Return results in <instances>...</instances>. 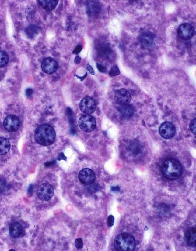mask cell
<instances>
[{
    "label": "cell",
    "instance_id": "obj_26",
    "mask_svg": "<svg viewBox=\"0 0 196 251\" xmlns=\"http://www.w3.org/2000/svg\"><path fill=\"white\" fill-rule=\"evenodd\" d=\"M7 185L6 180L4 178H0V193L5 191Z\"/></svg>",
    "mask_w": 196,
    "mask_h": 251
},
{
    "label": "cell",
    "instance_id": "obj_33",
    "mask_svg": "<svg viewBox=\"0 0 196 251\" xmlns=\"http://www.w3.org/2000/svg\"><path fill=\"white\" fill-rule=\"evenodd\" d=\"M58 160H59V161H60V160H64L65 161H66L67 160V158L64 155V154L63 153H60L59 156H58L57 158Z\"/></svg>",
    "mask_w": 196,
    "mask_h": 251
},
{
    "label": "cell",
    "instance_id": "obj_4",
    "mask_svg": "<svg viewBox=\"0 0 196 251\" xmlns=\"http://www.w3.org/2000/svg\"><path fill=\"white\" fill-rule=\"evenodd\" d=\"M79 125L81 129L83 132H91L96 128V119L89 114L83 115L79 119Z\"/></svg>",
    "mask_w": 196,
    "mask_h": 251
},
{
    "label": "cell",
    "instance_id": "obj_16",
    "mask_svg": "<svg viewBox=\"0 0 196 251\" xmlns=\"http://www.w3.org/2000/svg\"><path fill=\"white\" fill-rule=\"evenodd\" d=\"M185 240L187 245L190 246H196V227H192L187 230V231L185 234Z\"/></svg>",
    "mask_w": 196,
    "mask_h": 251
},
{
    "label": "cell",
    "instance_id": "obj_25",
    "mask_svg": "<svg viewBox=\"0 0 196 251\" xmlns=\"http://www.w3.org/2000/svg\"><path fill=\"white\" fill-rule=\"evenodd\" d=\"M190 130L194 134L196 135V119H193L192 120L191 123L190 124Z\"/></svg>",
    "mask_w": 196,
    "mask_h": 251
},
{
    "label": "cell",
    "instance_id": "obj_3",
    "mask_svg": "<svg viewBox=\"0 0 196 251\" xmlns=\"http://www.w3.org/2000/svg\"><path fill=\"white\" fill-rule=\"evenodd\" d=\"M136 242L132 235L128 233H121L117 236L114 241V249L116 251H133Z\"/></svg>",
    "mask_w": 196,
    "mask_h": 251
},
{
    "label": "cell",
    "instance_id": "obj_2",
    "mask_svg": "<svg viewBox=\"0 0 196 251\" xmlns=\"http://www.w3.org/2000/svg\"><path fill=\"white\" fill-rule=\"evenodd\" d=\"M162 175L170 180H175L182 174V166L178 160L169 158L164 161L161 167Z\"/></svg>",
    "mask_w": 196,
    "mask_h": 251
},
{
    "label": "cell",
    "instance_id": "obj_37",
    "mask_svg": "<svg viewBox=\"0 0 196 251\" xmlns=\"http://www.w3.org/2000/svg\"><path fill=\"white\" fill-rule=\"evenodd\" d=\"M71 134H75L76 133V130L74 128H72L71 129Z\"/></svg>",
    "mask_w": 196,
    "mask_h": 251
},
{
    "label": "cell",
    "instance_id": "obj_31",
    "mask_svg": "<svg viewBox=\"0 0 196 251\" xmlns=\"http://www.w3.org/2000/svg\"><path fill=\"white\" fill-rule=\"evenodd\" d=\"M33 93V89H30V88H29V89H26V95L27 97L31 96Z\"/></svg>",
    "mask_w": 196,
    "mask_h": 251
},
{
    "label": "cell",
    "instance_id": "obj_38",
    "mask_svg": "<svg viewBox=\"0 0 196 251\" xmlns=\"http://www.w3.org/2000/svg\"><path fill=\"white\" fill-rule=\"evenodd\" d=\"M87 73H86V75H84L83 77H79V76H77V75H76V76L78 77V78H79V79H80L81 80H83L84 79H85V78H86V77H87Z\"/></svg>",
    "mask_w": 196,
    "mask_h": 251
},
{
    "label": "cell",
    "instance_id": "obj_35",
    "mask_svg": "<svg viewBox=\"0 0 196 251\" xmlns=\"http://www.w3.org/2000/svg\"><path fill=\"white\" fill-rule=\"evenodd\" d=\"M54 161H51V162H48L45 163V166L46 167H50L51 166H53V164L54 163Z\"/></svg>",
    "mask_w": 196,
    "mask_h": 251
},
{
    "label": "cell",
    "instance_id": "obj_15",
    "mask_svg": "<svg viewBox=\"0 0 196 251\" xmlns=\"http://www.w3.org/2000/svg\"><path fill=\"white\" fill-rule=\"evenodd\" d=\"M101 6L96 1H91L88 3L87 6V13L89 16L96 17L100 13Z\"/></svg>",
    "mask_w": 196,
    "mask_h": 251
},
{
    "label": "cell",
    "instance_id": "obj_9",
    "mask_svg": "<svg viewBox=\"0 0 196 251\" xmlns=\"http://www.w3.org/2000/svg\"><path fill=\"white\" fill-rule=\"evenodd\" d=\"M3 126L5 129L8 132H16L19 128L20 121L18 118L15 115H9L4 120Z\"/></svg>",
    "mask_w": 196,
    "mask_h": 251
},
{
    "label": "cell",
    "instance_id": "obj_34",
    "mask_svg": "<svg viewBox=\"0 0 196 251\" xmlns=\"http://www.w3.org/2000/svg\"><path fill=\"white\" fill-rule=\"evenodd\" d=\"M81 57H80V56H77L75 58L74 62H75V63L76 64H79L80 63V62H81Z\"/></svg>",
    "mask_w": 196,
    "mask_h": 251
},
{
    "label": "cell",
    "instance_id": "obj_10",
    "mask_svg": "<svg viewBox=\"0 0 196 251\" xmlns=\"http://www.w3.org/2000/svg\"><path fill=\"white\" fill-rule=\"evenodd\" d=\"M178 34L183 40H189L194 36V27L189 23H183L178 27Z\"/></svg>",
    "mask_w": 196,
    "mask_h": 251
},
{
    "label": "cell",
    "instance_id": "obj_28",
    "mask_svg": "<svg viewBox=\"0 0 196 251\" xmlns=\"http://www.w3.org/2000/svg\"><path fill=\"white\" fill-rule=\"evenodd\" d=\"M75 246L77 249H82L83 244V242L81 239H77L75 240Z\"/></svg>",
    "mask_w": 196,
    "mask_h": 251
},
{
    "label": "cell",
    "instance_id": "obj_24",
    "mask_svg": "<svg viewBox=\"0 0 196 251\" xmlns=\"http://www.w3.org/2000/svg\"><path fill=\"white\" fill-rule=\"evenodd\" d=\"M120 74V71L118 67L116 65L112 66L111 70L110 71L109 75L110 77H115Z\"/></svg>",
    "mask_w": 196,
    "mask_h": 251
},
{
    "label": "cell",
    "instance_id": "obj_18",
    "mask_svg": "<svg viewBox=\"0 0 196 251\" xmlns=\"http://www.w3.org/2000/svg\"><path fill=\"white\" fill-rule=\"evenodd\" d=\"M58 0H40L38 2L43 9L46 10H52L57 7L58 3Z\"/></svg>",
    "mask_w": 196,
    "mask_h": 251
},
{
    "label": "cell",
    "instance_id": "obj_39",
    "mask_svg": "<svg viewBox=\"0 0 196 251\" xmlns=\"http://www.w3.org/2000/svg\"><path fill=\"white\" fill-rule=\"evenodd\" d=\"M2 72L0 71V80L2 79Z\"/></svg>",
    "mask_w": 196,
    "mask_h": 251
},
{
    "label": "cell",
    "instance_id": "obj_17",
    "mask_svg": "<svg viewBox=\"0 0 196 251\" xmlns=\"http://www.w3.org/2000/svg\"><path fill=\"white\" fill-rule=\"evenodd\" d=\"M118 110L122 116L126 119L131 118L134 114L133 108L128 104L120 105L118 107Z\"/></svg>",
    "mask_w": 196,
    "mask_h": 251
},
{
    "label": "cell",
    "instance_id": "obj_13",
    "mask_svg": "<svg viewBox=\"0 0 196 251\" xmlns=\"http://www.w3.org/2000/svg\"><path fill=\"white\" fill-rule=\"evenodd\" d=\"M139 41L141 45L145 48H149L154 41V35L149 32H142L139 36Z\"/></svg>",
    "mask_w": 196,
    "mask_h": 251
},
{
    "label": "cell",
    "instance_id": "obj_11",
    "mask_svg": "<svg viewBox=\"0 0 196 251\" xmlns=\"http://www.w3.org/2000/svg\"><path fill=\"white\" fill-rule=\"evenodd\" d=\"M58 68L57 62L52 58L48 57L44 60L41 64V69L44 72L51 75L55 72Z\"/></svg>",
    "mask_w": 196,
    "mask_h": 251
},
{
    "label": "cell",
    "instance_id": "obj_36",
    "mask_svg": "<svg viewBox=\"0 0 196 251\" xmlns=\"http://www.w3.org/2000/svg\"><path fill=\"white\" fill-rule=\"evenodd\" d=\"M112 191H119V187H118V186H116V187H112L111 188Z\"/></svg>",
    "mask_w": 196,
    "mask_h": 251
},
{
    "label": "cell",
    "instance_id": "obj_29",
    "mask_svg": "<svg viewBox=\"0 0 196 251\" xmlns=\"http://www.w3.org/2000/svg\"><path fill=\"white\" fill-rule=\"evenodd\" d=\"M97 67L98 69V70L102 72V73H105V72L107 71V68L105 67V66H103L102 65L100 64H97Z\"/></svg>",
    "mask_w": 196,
    "mask_h": 251
},
{
    "label": "cell",
    "instance_id": "obj_7",
    "mask_svg": "<svg viewBox=\"0 0 196 251\" xmlns=\"http://www.w3.org/2000/svg\"><path fill=\"white\" fill-rule=\"evenodd\" d=\"M159 133L163 139H170L175 135V127L173 123L170 122H164L160 126Z\"/></svg>",
    "mask_w": 196,
    "mask_h": 251
},
{
    "label": "cell",
    "instance_id": "obj_14",
    "mask_svg": "<svg viewBox=\"0 0 196 251\" xmlns=\"http://www.w3.org/2000/svg\"><path fill=\"white\" fill-rule=\"evenodd\" d=\"M9 229L10 235L15 238L21 237L23 235V226L18 222H13L10 224Z\"/></svg>",
    "mask_w": 196,
    "mask_h": 251
},
{
    "label": "cell",
    "instance_id": "obj_19",
    "mask_svg": "<svg viewBox=\"0 0 196 251\" xmlns=\"http://www.w3.org/2000/svg\"><path fill=\"white\" fill-rule=\"evenodd\" d=\"M40 30V29L38 26L35 24H31L25 29V32L29 38L33 39L39 34Z\"/></svg>",
    "mask_w": 196,
    "mask_h": 251
},
{
    "label": "cell",
    "instance_id": "obj_20",
    "mask_svg": "<svg viewBox=\"0 0 196 251\" xmlns=\"http://www.w3.org/2000/svg\"><path fill=\"white\" fill-rule=\"evenodd\" d=\"M10 143L8 140L0 137V155H5L10 151Z\"/></svg>",
    "mask_w": 196,
    "mask_h": 251
},
{
    "label": "cell",
    "instance_id": "obj_23",
    "mask_svg": "<svg viewBox=\"0 0 196 251\" xmlns=\"http://www.w3.org/2000/svg\"><path fill=\"white\" fill-rule=\"evenodd\" d=\"M130 149L133 154L135 155H137L142 151V147L140 146L139 144H138V142H133L131 144Z\"/></svg>",
    "mask_w": 196,
    "mask_h": 251
},
{
    "label": "cell",
    "instance_id": "obj_27",
    "mask_svg": "<svg viewBox=\"0 0 196 251\" xmlns=\"http://www.w3.org/2000/svg\"><path fill=\"white\" fill-rule=\"evenodd\" d=\"M114 217L113 216H112V215H110L109 216V217L107 218V225H109V226H112L114 225Z\"/></svg>",
    "mask_w": 196,
    "mask_h": 251
},
{
    "label": "cell",
    "instance_id": "obj_12",
    "mask_svg": "<svg viewBox=\"0 0 196 251\" xmlns=\"http://www.w3.org/2000/svg\"><path fill=\"white\" fill-rule=\"evenodd\" d=\"M114 99L117 103L119 105L128 104L131 100V96L130 92L125 89H121L117 90L114 94Z\"/></svg>",
    "mask_w": 196,
    "mask_h": 251
},
{
    "label": "cell",
    "instance_id": "obj_5",
    "mask_svg": "<svg viewBox=\"0 0 196 251\" xmlns=\"http://www.w3.org/2000/svg\"><path fill=\"white\" fill-rule=\"evenodd\" d=\"M54 192L52 186L48 183H44L37 190V196L41 201H48L52 198Z\"/></svg>",
    "mask_w": 196,
    "mask_h": 251
},
{
    "label": "cell",
    "instance_id": "obj_8",
    "mask_svg": "<svg viewBox=\"0 0 196 251\" xmlns=\"http://www.w3.org/2000/svg\"><path fill=\"white\" fill-rule=\"evenodd\" d=\"M78 177L82 184L85 185H90L95 182L96 175L94 171L91 169L84 168L79 172Z\"/></svg>",
    "mask_w": 196,
    "mask_h": 251
},
{
    "label": "cell",
    "instance_id": "obj_21",
    "mask_svg": "<svg viewBox=\"0 0 196 251\" xmlns=\"http://www.w3.org/2000/svg\"><path fill=\"white\" fill-rule=\"evenodd\" d=\"M112 52V50L111 48L105 44H103L99 48V53L102 56L109 57L110 55H111Z\"/></svg>",
    "mask_w": 196,
    "mask_h": 251
},
{
    "label": "cell",
    "instance_id": "obj_1",
    "mask_svg": "<svg viewBox=\"0 0 196 251\" xmlns=\"http://www.w3.org/2000/svg\"><path fill=\"white\" fill-rule=\"evenodd\" d=\"M55 132L52 126L43 124L39 126L34 132V138L37 143L44 146H48L55 139Z\"/></svg>",
    "mask_w": 196,
    "mask_h": 251
},
{
    "label": "cell",
    "instance_id": "obj_32",
    "mask_svg": "<svg viewBox=\"0 0 196 251\" xmlns=\"http://www.w3.org/2000/svg\"><path fill=\"white\" fill-rule=\"evenodd\" d=\"M87 70L89 71V72L91 73V75H95V71H94V69L92 67V66H90L89 64H88V65H87Z\"/></svg>",
    "mask_w": 196,
    "mask_h": 251
},
{
    "label": "cell",
    "instance_id": "obj_22",
    "mask_svg": "<svg viewBox=\"0 0 196 251\" xmlns=\"http://www.w3.org/2000/svg\"><path fill=\"white\" fill-rule=\"evenodd\" d=\"M9 61V57L6 52L0 50V67L5 66Z\"/></svg>",
    "mask_w": 196,
    "mask_h": 251
},
{
    "label": "cell",
    "instance_id": "obj_6",
    "mask_svg": "<svg viewBox=\"0 0 196 251\" xmlns=\"http://www.w3.org/2000/svg\"><path fill=\"white\" fill-rule=\"evenodd\" d=\"M97 105L95 99L90 96H86L80 103V108L83 113L87 114L93 113L96 110Z\"/></svg>",
    "mask_w": 196,
    "mask_h": 251
},
{
    "label": "cell",
    "instance_id": "obj_30",
    "mask_svg": "<svg viewBox=\"0 0 196 251\" xmlns=\"http://www.w3.org/2000/svg\"><path fill=\"white\" fill-rule=\"evenodd\" d=\"M82 46L79 45L77 46L76 47L75 49H74V50L73 51V53L77 55L79 53H80V51L82 50Z\"/></svg>",
    "mask_w": 196,
    "mask_h": 251
}]
</instances>
